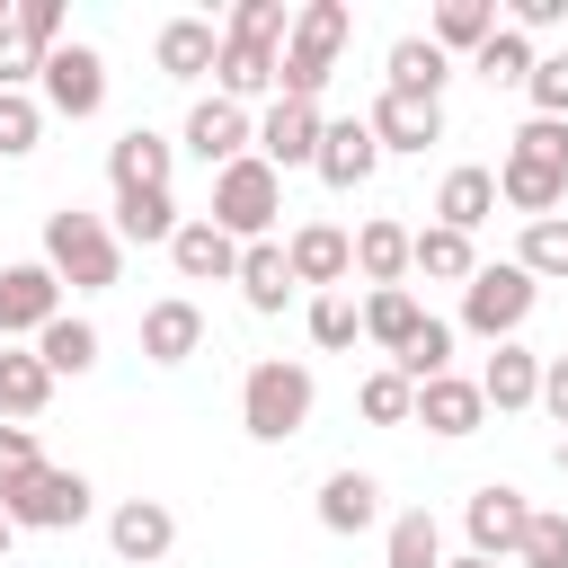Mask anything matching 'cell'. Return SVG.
Segmentation results:
<instances>
[{
    "label": "cell",
    "mask_w": 568,
    "mask_h": 568,
    "mask_svg": "<svg viewBox=\"0 0 568 568\" xmlns=\"http://www.w3.org/2000/svg\"><path fill=\"white\" fill-rule=\"evenodd\" d=\"M115 240H178V195H115Z\"/></svg>",
    "instance_id": "37"
},
{
    "label": "cell",
    "mask_w": 568,
    "mask_h": 568,
    "mask_svg": "<svg viewBox=\"0 0 568 568\" xmlns=\"http://www.w3.org/2000/svg\"><path fill=\"white\" fill-rule=\"evenodd\" d=\"M426 328V302L408 293V284H382V293H364V337L373 346H390V355H408V337Z\"/></svg>",
    "instance_id": "26"
},
{
    "label": "cell",
    "mask_w": 568,
    "mask_h": 568,
    "mask_svg": "<svg viewBox=\"0 0 568 568\" xmlns=\"http://www.w3.org/2000/svg\"><path fill=\"white\" fill-rule=\"evenodd\" d=\"M0 515L9 524H27V532H62V524H80L89 515V479L80 470H27V479H9L0 488Z\"/></svg>",
    "instance_id": "6"
},
{
    "label": "cell",
    "mask_w": 568,
    "mask_h": 568,
    "mask_svg": "<svg viewBox=\"0 0 568 568\" xmlns=\"http://www.w3.org/2000/svg\"><path fill=\"white\" fill-rule=\"evenodd\" d=\"M373 160H382L373 115H337V124L320 133V160H311V169H320L328 186H364V178H373Z\"/></svg>",
    "instance_id": "17"
},
{
    "label": "cell",
    "mask_w": 568,
    "mask_h": 568,
    "mask_svg": "<svg viewBox=\"0 0 568 568\" xmlns=\"http://www.w3.org/2000/svg\"><path fill=\"white\" fill-rule=\"evenodd\" d=\"M320 133H328L320 98H266V115H257V160H266V169H311V160H320Z\"/></svg>",
    "instance_id": "8"
},
{
    "label": "cell",
    "mask_w": 568,
    "mask_h": 568,
    "mask_svg": "<svg viewBox=\"0 0 568 568\" xmlns=\"http://www.w3.org/2000/svg\"><path fill=\"white\" fill-rule=\"evenodd\" d=\"M453 568H497V559H479V550H470V559H453Z\"/></svg>",
    "instance_id": "49"
},
{
    "label": "cell",
    "mask_w": 568,
    "mask_h": 568,
    "mask_svg": "<svg viewBox=\"0 0 568 568\" xmlns=\"http://www.w3.org/2000/svg\"><path fill=\"white\" fill-rule=\"evenodd\" d=\"M479 417H488V390H479V382H462V373L417 382V426H435V435H479Z\"/></svg>",
    "instance_id": "20"
},
{
    "label": "cell",
    "mask_w": 568,
    "mask_h": 568,
    "mask_svg": "<svg viewBox=\"0 0 568 568\" xmlns=\"http://www.w3.org/2000/svg\"><path fill=\"white\" fill-rule=\"evenodd\" d=\"M532 62H541V53H532V36H524V27H497V36L470 53V71H479L488 89H524V80H532Z\"/></svg>",
    "instance_id": "31"
},
{
    "label": "cell",
    "mask_w": 568,
    "mask_h": 568,
    "mask_svg": "<svg viewBox=\"0 0 568 568\" xmlns=\"http://www.w3.org/2000/svg\"><path fill=\"white\" fill-rule=\"evenodd\" d=\"M524 98H532V115L568 124V53H541V62H532V80H524Z\"/></svg>",
    "instance_id": "42"
},
{
    "label": "cell",
    "mask_w": 568,
    "mask_h": 568,
    "mask_svg": "<svg viewBox=\"0 0 568 568\" xmlns=\"http://www.w3.org/2000/svg\"><path fill=\"white\" fill-rule=\"evenodd\" d=\"M541 408L568 426V355H550V364H541Z\"/></svg>",
    "instance_id": "47"
},
{
    "label": "cell",
    "mask_w": 568,
    "mask_h": 568,
    "mask_svg": "<svg viewBox=\"0 0 568 568\" xmlns=\"http://www.w3.org/2000/svg\"><path fill=\"white\" fill-rule=\"evenodd\" d=\"M462 524H470V550L479 559H515L524 550V532H532V506H524V488H470V506H462Z\"/></svg>",
    "instance_id": "11"
},
{
    "label": "cell",
    "mask_w": 568,
    "mask_h": 568,
    "mask_svg": "<svg viewBox=\"0 0 568 568\" xmlns=\"http://www.w3.org/2000/svg\"><path fill=\"white\" fill-rule=\"evenodd\" d=\"M44 106L53 115H98L106 106V62L89 53V44H62V53H44Z\"/></svg>",
    "instance_id": "13"
},
{
    "label": "cell",
    "mask_w": 568,
    "mask_h": 568,
    "mask_svg": "<svg viewBox=\"0 0 568 568\" xmlns=\"http://www.w3.org/2000/svg\"><path fill=\"white\" fill-rule=\"evenodd\" d=\"M213 62H222V27L213 18H169L160 27V71L169 80H204Z\"/></svg>",
    "instance_id": "23"
},
{
    "label": "cell",
    "mask_w": 568,
    "mask_h": 568,
    "mask_svg": "<svg viewBox=\"0 0 568 568\" xmlns=\"http://www.w3.org/2000/svg\"><path fill=\"white\" fill-rule=\"evenodd\" d=\"M532 293H541V284H532V275H524L515 257H497V266H479V275L462 284V320H470L479 337H497V346H506V337L524 328V311H532Z\"/></svg>",
    "instance_id": "7"
},
{
    "label": "cell",
    "mask_w": 568,
    "mask_h": 568,
    "mask_svg": "<svg viewBox=\"0 0 568 568\" xmlns=\"http://www.w3.org/2000/svg\"><path fill=\"white\" fill-rule=\"evenodd\" d=\"M9 532H18V524H9V515H0V568H9Z\"/></svg>",
    "instance_id": "48"
},
{
    "label": "cell",
    "mask_w": 568,
    "mask_h": 568,
    "mask_svg": "<svg viewBox=\"0 0 568 568\" xmlns=\"http://www.w3.org/2000/svg\"><path fill=\"white\" fill-rule=\"evenodd\" d=\"M382 515V488H373V470H337L328 488H320V524L328 532H364Z\"/></svg>",
    "instance_id": "30"
},
{
    "label": "cell",
    "mask_w": 568,
    "mask_h": 568,
    "mask_svg": "<svg viewBox=\"0 0 568 568\" xmlns=\"http://www.w3.org/2000/svg\"><path fill=\"white\" fill-rule=\"evenodd\" d=\"M222 98L231 106H248V98H275L284 89V44H266V36H222Z\"/></svg>",
    "instance_id": "14"
},
{
    "label": "cell",
    "mask_w": 568,
    "mask_h": 568,
    "mask_svg": "<svg viewBox=\"0 0 568 568\" xmlns=\"http://www.w3.org/2000/svg\"><path fill=\"white\" fill-rule=\"evenodd\" d=\"M311 364H284V355H266V364H248V382H240V426L257 435V444H293L302 426H311Z\"/></svg>",
    "instance_id": "3"
},
{
    "label": "cell",
    "mask_w": 568,
    "mask_h": 568,
    "mask_svg": "<svg viewBox=\"0 0 568 568\" xmlns=\"http://www.w3.org/2000/svg\"><path fill=\"white\" fill-rule=\"evenodd\" d=\"M248 142H257V124H248V106H231L222 89L186 106V151H195V160H204L213 178H222L231 160H248Z\"/></svg>",
    "instance_id": "10"
},
{
    "label": "cell",
    "mask_w": 568,
    "mask_h": 568,
    "mask_svg": "<svg viewBox=\"0 0 568 568\" xmlns=\"http://www.w3.org/2000/svg\"><path fill=\"white\" fill-rule=\"evenodd\" d=\"M417 275L426 284H470L479 275V248H470V231H417Z\"/></svg>",
    "instance_id": "32"
},
{
    "label": "cell",
    "mask_w": 568,
    "mask_h": 568,
    "mask_svg": "<svg viewBox=\"0 0 568 568\" xmlns=\"http://www.w3.org/2000/svg\"><path fill=\"white\" fill-rule=\"evenodd\" d=\"M497 195H506L515 213L550 222V204L568 195V124H550V115L515 124V142H506V160H497Z\"/></svg>",
    "instance_id": "1"
},
{
    "label": "cell",
    "mask_w": 568,
    "mask_h": 568,
    "mask_svg": "<svg viewBox=\"0 0 568 568\" xmlns=\"http://www.w3.org/2000/svg\"><path fill=\"white\" fill-rule=\"evenodd\" d=\"M515 568H568V515H541L532 506V532H524Z\"/></svg>",
    "instance_id": "41"
},
{
    "label": "cell",
    "mask_w": 568,
    "mask_h": 568,
    "mask_svg": "<svg viewBox=\"0 0 568 568\" xmlns=\"http://www.w3.org/2000/svg\"><path fill=\"white\" fill-rule=\"evenodd\" d=\"M444 80H453V62L435 53V36H399L390 44V89L399 98H444Z\"/></svg>",
    "instance_id": "28"
},
{
    "label": "cell",
    "mask_w": 568,
    "mask_h": 568,
    "mask_svg": "<svg viewBox=\"0 0 568 568\" xmlns=\"http://www.w3.org/2000/svg\"><path fill=\"white\" fill-rule=\"evenodd\" d=\"M497 36V9L488 0H444L435 9V53H479Z\"/></svg>",
    "instance_id": "34"
},
{
    "label": "cell",
    "mask_w": 568,
    "mask_h": 568,
    "mask_svg": "<svg viewBox=\"0 0 568 568\" xmlns=\"http://www.w3.org/2000/svg\"><path fill=\"white\" fill-rule=\"evenodd\" d=\"M488 213H497V169H453L435 186V222L444 231H479Z\"/></svg>",
    "instance_id": "24"
},
{
    "label": "cell",
    "mask_w": 568,
    "mask_h": 568,
    "mask_svg": "<svg viewBox=\"0 0 568 568\" xmlns=\"http://www.w3.org/2000/svg\"><path fill=\"white\" fill-rule=\"evenodd\" d=\"M479 390H488V408H532V399H541V355L497 346V355H488V373H479Z\"/></svg>",
    "instance_id": "29"
},
{
    "label": "cell",
    "mask_w": 568,
    "mask_h": 568,
    "mask_svg": "<svg viewBox=\"0 0 568 568\" xmlns=\"http://www.w3.org/2000/svg\"><path fill=\"white\" fill-rule=\"evenodd\" d=\"M36 133H44V106L36 98H0V160L36 151Z\"/></svg>",
    "instance_id": "44"
},
{
    "label": "cell",
    "mask_w": 568,
    "mask_h": 568,
    "mask_svg": "<svg viewBox=\"0 0 568 568\" xmlns=\"http://www.w3.org/2000/svg\"><path fill=\"white\" fill-rule=\"evenodd\" d=\"M355 337H364V302H346V293H311V346L346 355Z\"/></svg>",
    "instance_id": "38"
},
{
    "label": "cell",
    "mask_w": 568,
    "mask_h": 568,
    "mask_svg": "<svg viewBox=\"0 0 568 568\" xmlns=\"http://www.w3.org/2000/svg\"><path fill=\"white\" fill-rule=\"evenodd\" d=\"M27 470H44V453H36V435H27V426H9V417H0V488H9V479H27Z\"/></svg>",
    "instance_id": "46"
},
{
    "label": "cell",
    "mask_w": 568,
    "mask_h": 568,
    "mask_svg": "<svg viewBox=\"0 0 568 568\" xmlns=\"http://www.w3.org/2000/svg\"><path fill=\"white\" fill-rule=\"evenodd\" d=\"M36 355H44V373H53V382H62V373H89V364H98V328L62 311V320L36 337Z\"/></svg>",
    "instance_id": "35"
},
{
    "label": "cell",
    "mask_w": 568,
    "mask_h": 568,
    "mask_svg": "<svg viewBox=\"0 0 568 568\" xmlns=\"http://www.w3.org/2000/svg\"><path fill=\"white\" fill-rule=\"evenodd\" d=\"M382 568H444V532H435V515H426V506L390 524V541H382Z\"/></svg>",
    "instance_id": "36"
},
{
    "label": "cell",
    "mask_w": 568,
    "mask_h": 568,
    "mask_svg": "<svg viewBox=\"0 0 568 568\" xmlns=\"http://www.w3.org/2000/svg\"><path fill=\"white\" fill-rule=\"evenodd\" d=\"M169 169H178V142H160V133H142V124L106 151V186H115V195H160Z\"/></svg>",
    "instance_id": "18"
},
{
    "label": "cell",
    "mask_w": 568,
    "mask_h": 568,
    "mask_svg": "<svg viewBox=\"0 0 568 568\" xmlns=\"http://www.w3.org/2000/svg\"><path fill=\"white\" fill-rule=\"evenodd\" d=\"M240 293H248V311H284L302 284H293V257L275 248V240H248L240 248Z\"/></svg>",
    "instance_id": "25"
},
{
    "label": "cell",
    "mask_w": 568,
    "mask_h": 568,
    "mask_svg": "<svg viewBox=\"0 0 568 568\" xmlns=\"http://www.w3.org/2000/svg\"><path fill=\"white\" fill-rule=\"evenodd\" d=\"M559 470H568V435H559Z\"/></svg>",
    "instance_id": "50"
},
{
    "label": "cell",
    "mask_w": 568,
    "mask_h": 568,
    "mask_svg": "<svg viewBox=\"0 0 568 568\" xmlns=\"http://www.w3.org/2000/svg\"><path fill=\"white\" fill-rule=\"evenodd\" d=\"M169 266L186 275V284H240V240L213 222V213H195V222H178V240H169Z\"/></svg>",
    "instance_id": "15"
},
{
    "label": "cell",
    "mask_w": 568,
    "mask_h": 568,
    "mask_svg": "<svg viewBox=\"0 0 568 568\" xmlns=\"http://www.w3.org/2000/svg\"><path fill=\"white\" fill-rule=\"evenodd\" d=\"M408 266H417V231H408V222H364V231H355V275H364L373 293L399 284Z\"/></svg>",
    "instance_id": "22"
},
{
    "label": "cell",
    "mask_w": 568,
    "mask_h": 568,
    "mask_svg": "<svg viewBox=\"0 0 568 568\" xmlns=\"http://www.w3.org/2000/svg\"><path fill=\"white\" fill-rule=\"evenodd\" d=\"M106 550H115L124 568H160V559L178 550V515H169L160 497H124V506L106 515Z\"/></svg>",
    "instance_id": "12"
},
{
    "label": "cell",
    "mask_w": 568,
    "mask_h": 568,
    "mask_svg": "<svg viewBox=\"0 0 568 568\" xmlns=\"http://www.w3.org/2000/svg\"><path fill=\"white\" fill-rule=\"evenodd\" d=\"M53 320H62V275L44 257L0 266V337H44Z\"/></svg>",
    "instance_id": "9"
},
{
    "label": "cell",
    "mask_w": 568,
    "mask_h": 568,
    "mask_svg": "<svg viewBox=\"0 0 568 568\" xmlns=\"http://www.w3.org/2000/svg\"><path fill=\"white\" fill-rule=\"evenodd\" d=\"M284 257H293V284H320V293H337V284L355 275V240H346L337 222H302V231L284 240Z\"/></svg>",
    "instance_id": "16"
},
{
    "label": "cell",
    "mask_w": 568,
    "mask_h": 568,
    "mask_svg": "<svg viewBox=\"0 0 568 568\" xmlns=\"http://www.w3.org/2000/svg\"><path fill=\"white\" fill-rule=\"evenodd\" d=\"M515 266H524L532 284L568 275V222H559V213H550V222H524V248H515Z\"/></svg>",
    "instance_id": "39"
},
{
    "label": "cell",
    "mask_w": 568,
    "mask_h": 568,
    "mask_svg": "<svg viewBox=\"0 0 568 568\" xmlns=\"http://www.w3.org/2000/svg\"><path fill=\"white\" fill-rule=\"evenodd\" d=\"M44 266H53L62 284H80V293H106V284L124 275V240H115L106 213L62 204V213H44Z\"/></svg>",
    "instance_id": "2"
},
{
    "label": "cell",
    "mask_w": 568,
    "mask_h": 568,
    "mask_svg": "<svg viewBox=\"0 0 568 568\" xmlns=\"http://www.w3.org/2000/svg\"><path fill=\"white\" fill-rule=\"evenodd\" d=\"M275 213H284V169H266L257 151L248 160H231L222 178H213V222L248 248V240H266L275 231Z\"/></svg>",
    "instance_id": "5"
},
{
    "label": "cell",
    "mask_w": 568,
    "mask_h": 568,
    "mask_svg": "<svg viewBox=\"0 0 568 568\" xmlns=\"http://www.w3.org/2000/svg\"><path fill=\"white\" fill-rule=\"evenodd\" d=\"M408 382H435V373H453V320H426L417 337H408V355H390Z\"/></svg>",
    "instance_id": "40"
},
{
    "label": "cell",
    "mask_w": 568,
    "mask_h": 568,
    "mask_svg": "<svg viewBox=\"0 0 568 568\" xmlns=\"http://www.w3.org/2000/svg\"><path fill=\"white\" fill-rule=\"evenodd\" d=\"M346 36H355L346 0H311V9H293V36H284V89H275V98H320L328 71H337V53H346Z\"/></svg>",
    "instance_id": "4"
},
{
    "label": "cell",
    "mask_w": 568,
    "mask_h": 568,
    "mask_svg": "<svg viewBox=\"0 0 568 568\" xmlns=\"http://www.w3.org/2000/svg\"><path fill=\"white\" fill-rule=\"evenodd\" d=\"M44 399H53V373H44V355H18V346H0V417H9V426H27V417H44Z\"/></svg>",
    "instance_id": "27"
},
{
    "label": "cell",
    "mask_w": 568,
    "mask_h": 568,
    "mask_svg": "<svg viewBox=\"0 0 568 568\" xmlns=\"http://www.w3.org/2000/svg\"><path fill=\"white\" fill-rule=\"evenodd\" d=\"M195 346H204V311H195L186 293H169V302L142 311V355H151V364H186Z\"/></svg>",
    "instance_id": "21"
},
{
    "label": "cell",
    "mask_w": 568,
    "mask_h": 568,
    "mask_svg": "<svg viewBox=\"0 0 568 568\" xmlns=\"http://www.w3.org/2000/svg\"><path fill=\"white\" fill-rule=\"evenodd\" d=\"M222 36H266V44H284V36H293V9H284V0H240Z\"/></svg>",
    "instance_id": "43"
},
{
    "label": "cell",
    "mask_w": 568,
    "mask_h": 568,
    "mask_svg": "<svg viewBox=\"0 0 568 568\" xmlns=\"http://www.w3.org/2000/svg\"><path fill=\"white\" fill-rule=\"evenodd\" d=\"M18 44L27 53H62V9L53 0H18Z\"/></svg>",
    "instance_id": "45"
},
{
    "label": "cell",
    "mask_w": 568,
    "mask_h": 568,
    "mask_svg": "<svg viewBox=\"0 0 568 568\" xmlns=\"http://www.w3.org/2000/svg\"><path fill=\"white\" fill-rule=\"evenodd\" d=\"M373 133H382V151H426V142H444V98H399V89H382V98H373Z\"/></svg>",
    "instance_id": "19"
},
{
    "label": "cell",
    "mask_w": 568,
    "mask_h": 568,
    "mask_svg": "<svg viewBox=\"0 0 568 568\" xmlns=\"http://www.w3.org/2000/svg\"><path fill=\"white\" fill-rule=\"evenodd\" d=\"M355 408H364L373 426H417V382H408L399 364H382V373H364V390H355Z\"/></svg>",
    "instance_id": "33"
}]
</instances>
